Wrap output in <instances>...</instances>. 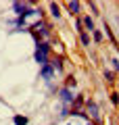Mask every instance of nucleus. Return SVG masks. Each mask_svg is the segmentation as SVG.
Here are the masks:
<instances>
[{
	"mask_svg": "<svg viewBox=\"0 0 119 125\" xmlns=\"http://www.w3.org/2000/svg\"><path fill=\"white\" fill-rule=\"evenodd\" d=\"M69 10H71V13H77V10H79V2H69Z\"/></svg>",
	"mask_w": 119,
	"mask_h": 125,
	"instance_id": "39448f33",
	"label": "nucleus"
},
{
	"mask_svg": "<svg viewBox=\"0 0 119 125\" xmlns=\"http://www.w3.org/2000/svg\"><path fill=\"white\" fill-rule=\"evenodd\" d=\"M25 123H27L25 117H15V125H25Z\"/></svg>",
	"mask_w": 119,
	"mask_h": 125,
	"instance_id": "423d86ee",
	"label": "nucleus"
},
{
	"mask_svg": "<svg viewBox=\"0 0 119 125\" xmlns=\"http://www.w3.org/2000/svg\"><path fill=\"white\" fill-rule=\"evenodd\" d=\"M36 61L44 67V65H48V46L46 44H40V48L36 50Z\"/></svg>",
	"mask_w": 119,
	"mask_h": 125,
	"instance_id": "f257e3e1",
	"label": "nucleus"
},
{
	"mask_svg": "<svg viewBox=\"0 0 119 125\" xmlns=\"http://www.w3.org/2000/svg\"><path fill=\"white\" fill-rule=\"evenodd\" d=\"M82 44H84V46H90V38L86 36V33H82Z\"/></svg>",
	"mask_w": 119,
	"mask_h": 125,
	"instance_id": "0eeeda50",
	"label": "nucleus"
},
{
	"mask_svg": "<svg viewBox=\"0 0 119 125\" xmlns=\"http://www.w3.org/2000/svg\"><path fill=\"white\" fill-rule=\"evenodd\" d=\"M84 25L88 27L90 31H94V21H92V19H90V17H86V19H84Z\"/></svg>",
	"mask_w": 119,
	"mask_h": 125,
	"instance_id": "20e7f679",
	"label": "nucleus"
},
{
	"mask_svg": "<svg viewBox=\"0 0 119 125\" xmlns=\"http://www.w3.org/2000/svg\"><path fill=\"white\" fill-rule=\"evenodd\" d=\"M42 77H44V79H50V77H52V69H50L48 65L42 67Z\"/></svg>",
	"mask_w": 119,
	"mask_h": 125,
	"instance_id": "f03ea898",
	"label": "nucleus"
},
{
	"mask_svg": "<svg viewBox=\"0 0 119 125\" xmlns=\"http://www.w3.org/2000/svg\"><path fill=\"white\" fill-rule=\"evenodd\" d=\"M94 40H96V42L102 40V33H100V31H94Z\"/></svg>",
	"mask_w": 119,
	"mask_h": 125,
	"instance_id": "1a4fd4ad",
	"label": "nucleus"
},
{
	"mask_svg": "<svg viewBox=\"0 0 119 125\" xmlns=\"http://www.w3.org/2000/svg\"><path fill=\"white\" fill-rule=\"evenodd\" d=\"M61 100H63V102H71V100H73V96L69 94V90H63V92H61Z\"/></svg>",
	"mask_w": 119,
	"mask_h": 125,
	"instance_id": "7ed1b4c3",
	"label": "nucleus"
},
{
	"mask_svg": "<svg viewBox=\"0 0 119 125\" xmlns=\"http://www.w3.org/2000/svg\"><path fill=\"white\" fill-rule=\"evenodd\" d=\"M111 100H113V104H119V96L117 94H111Z\"/></svg>",
	"mask_w": 119,
	"mask_h": 125,
	"instance_id": "9d476101",
	"label": "nucleus"
},
{
	"mask_svg": "<svg viewBox=\"0 0 119 125\" xmlns=\"http://www.w3.org/2000/svg\"><path fill=\"white\" fill-rule=\"evenodd\" d=\"M50 10H52L54 17H59V15H61V13H59V6H57V4H50Z\"/></svg>",
	"mask_w": 119,
	"mask_h": 125,
	"instance_id": "6e6552de",
	"label": "nucleus"
}]
</instances>
